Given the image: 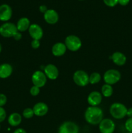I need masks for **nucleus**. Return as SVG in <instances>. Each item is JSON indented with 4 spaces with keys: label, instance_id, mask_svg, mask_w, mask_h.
Listing matches in <instances>:
<instances>
[{
    "label": "nucleus",
    "instance_id": "2eb2a0df",
    "mask_svg": "<svg viewBox=\"0 0 132 133\" xmlns=\"http://www.w3.org/2000/svg\"><path fill=\"white\" fill-rule=\"evenodd\" d=\"M32 109L34 115L37 116H43L46 115L49 110L47 105L43 102H39L35 104Z\"/></svg>",
    "mask_w": 132,
    "mask_h": 133
},
{
    "label": "nucleus",
    "instance_id": "ddd939ff",
    "mask_svg": "<svg viewBox=\"0 0 132 133\" xmlns=\"http://www.w3.org/2000/svg\"><path fill=\"white\" fill-rule=\"evenodd\" d=\"M43 18L47 23L54 25L58 22L59 15L54 9H48L43 14Z\"/></svg>",
    "mask_w": 132,
    "mask_h": 133
},
{
    "label": "nucleus",
    "instance_id": "cd10ccee",
    "mask_svg": "<svg viewBox=\"0 0 132 133\" xmlns=\"http://www.w3.org/2000/svg\"><path fill=\"white\" fill-rule=\"evenodd\" d=\"M6 117V110L3 107H0V123L5 121Z\"/></svg>",
    "mask_w": 132,
    "mask_h": 133
},
{
    "label": "nucleus",
    "instance_id": "f704fd0d",
    "mask_svg": "<svg viewBox=\"0 0 132 133\" xmlns=\"http://www.w3.org/2000/svg\"><path fill=\"white\" fill-rule=\"evenodd\" d=\"M1 51H2V45H1V43H0V53L1 52Z\"/></svg>",
    "mask_w": 132,
    "mask_h": 133
},
{
    "label": "nucleus",
    "instance_id": "0eeeda50",
    "mask_svg": "<svg viewBox=\"0 0 132 133\" xmlns=\"http://www.w3.org/2000/svg\"><path fill=\"white\" fill-rule=\"evenodd\" d=\"M99 130L101 133H113L115 129V124L109 118L103 119L99 123Z\"/></svg>",
    "mask_w": 132,
    "mask_h": 133
},
{
    "label": "nucleus",
    "instance_id": "4be33fe9",
    "mask_svg": "<svg viewBox=\"0 0 132 133\" xmlns=\"http://www.w3.org/2000/svg\"><path fill=\"white\" fill-rule=\"evenodd\" d=\"M102 77L98 72H93L89 75V83L91 84H95L101 81Z\"/></svg>",
    "mask_w": 132,
    "mask_h": 133
},
{
    "label": "nucleus",
    "instance_id": "7ed1b4c3",
    "mask_svg": "<svg viewBox=\"0 0 132 133\" xmlns=\"http://www.w3.org/2000/svg\"><path fill=\"white\" fill-rule=\"evenodd\" d=\"M105 84L113 85L117 83L121 79V74L120 71L115 69H110L104 73L103 76Z\"/></svg>",
    "mask_w": 132,
    "mask_h": 133
},
{
    "label": "nucleus",
    "instance_id": "b1692460",
    "mask_svg": "<svg viewBox=\"0 0 132 133\" xmlns=\"http://www.w3.org/2000/svg\"><path fill=\"white\" fill-rule=\"evenodd\" d=\"M106 6L109 7H114L119 3V0H103Z\"/></svg>",
    "mask_w": 132,
    "mask_h": 133
},
{
    "label": "nucleus",
    "instance_id": "bb28decb",
    "mask_svg": "<svg viewBox=\"0 0 132 133\" xmlns=\"http://www.w3.org/2000/svg\"><path fill=\"white\" fill-rule=\"evenodd\" d=\"M7 102V97L3 94H0V107H3Z\"/></svg>",
    "mask_w": 132,
    "mask_h": 133
},
{
    "label": "nucleus",
    "instance_id": "f3484780",
    "mask_svg": "<svg viewBox=\"0 0 132 133\" xmlns=\"http://www.w3.org/2000/svg\"><path fill=\"white\" fill-rule=\"evenodd\" d=\"M111 58L114 64L120 66L125 64L127 61V58L125 55L120 51H116L113 53Z\"/></svg>",
    "mask_w": 132,
    "mask_h": 133
},
{
    "label": "nucleus",
    "instance_id": "a211bd4d",
    "mask_svg": "<svg viewBox=\"0 0 132 133\" xmlns=\"http://www.w3.org/2000/svg\"><path fill=\"white\" fill-rule=\"evenodd\" d=\"M13 68L8 63H4L0 65V78L6 79L12 75Z\"/></svg>",
    "mask_w": 132,
    "mask_h": 133
},
{
    "label": "nucleus",
    "instance_id": "1a4fd4ad",
    "mask_svg": "<svg viewBox=\"0 0 132 133\" xmlns=\"http://www.w3.org/2000/svg\"><path fill=\"white\" fill-rule=\"evenodd\" d=\"M79 127L72 122H65L59 127L58 133H78Z\"/></svg>",
    "mask_w": 132,
    "mask_h": 133
},
{
    "label": "nucleus",
    "instance_id": "6e6552de",
    "mask_svg": "<svg viewBox=\"0 0 132 133\" xmlns=\"http://www.w3.org/2000/svg\"><path fill=\"white\" fill-rule=\"evenodd\" d=\"M32 82L34 86L41 88L46 84L47 77L43 71L38 70L34 72L32 75Z\"/></svg>",
    "mask_w": 132,
    "mask_h": 133
},
{
    "label": "nucleus",
    "instance_id": "f8f14e48",
    "mask_svg": "<svg viewBox=\"0 0 132 133\" xmlns=\"http://www.w3.org/2000/svg\"><path fill=\"white\" fill-rule=\"evenodd\" d=\"M44 74L46 75L47 78L50 80H55L59 75V71L55 65L53 64H49L47 65L44 68Z\"/></svg>",
    "mask_w": 132,
    "mask_h": 133
},
{
    "label": "nucleus",
    "instance_id": "423d86ee",
    "mask_svg": "<svg viewBox=\"0 0 132 133\" xmlns=\"http://www.w3.org/2000/svg\"><path fill=\"white\" fill-rule=\"evenodd\" d=\"M73 81L79 87H85L89 83V76L84 70H77L73 74Z\"/></svg>",
    "mask_w": 132,
    "mask_h": 133
},
{
    "label": "nucleus",
    "instance_id": "a878e982",
    "mask_svg": "<svg viewBox=\"0 0 132 133\" xmlns=\"http://www.w3.org/2000/svg\"><path fill=\"white\" fill-rule=\"evenodd\" d=\"M125 128L128 132H132V118H129L126 121Z\"/></svg>",
    "mask_w": 132,
    "mask_h": 133
},
{
    "label": "nucleus",
    "instance_id": "dca6fc26",
    "mask_svg": "<svg viewBox=\"0 0 132 133\" xmlns=\"http://www.w3.org/2000/svg\"><path fill=\"white\" fill-rule=\"evenodd\" d=\"M67 51L65 44L62 42H57L52 48V53L55 57L63 56Z\"/></svg>",
    "mask_w": 132,
    "mask_h": 133
},
{
    "label": "nucleus",
    "instance_id": "5701e85b",
    "mask_svg": "<svg viewBox=\"0 0 132 133\" xmlns=\"http://www.w3.org/2000/svg\"><path fill=\"white\" fill-rule=\"evenodd\" d=\"M34 115V114L33 109H31V108H27L23 112V116L26 119L32 118Z\"/></svg>",
    "mask_w": 132,
    "mask_h": 133
},
{
    "label": "nucleus",
    "instance_id": "473e14b6",
    "mask_svg": "<svg viewBox=\"0 0 132 133\" xmlns=\"http://www.w3.org/2000/svg\"><path fill=\"white\" fill-rule=\"evenodd\" d=\"M13 133H27V132H26L25 130L23 129L19 128V129H16Z\"/></svg>",
    "mask_w": 132,
    "mask_h": 133
},
{
    "label": "nucleus",
    "instance_id": "393cba45",
    "mask_svg": "<svg viewBox=\"0 0 132 133\" xmlns=\"http://www.w3.org/2000/svg\"><path fill=\"white\" fill-rule=\"evenodd\" d=\"M40 88L36 87V86L33 85L30 89V94L32 95V96H36L40 94Z\"/></svg>",
    "mask_w": 132,
    "mask_h": 133
},
{
    "label": "nucleus",
    "instance_id": "f257e3e1",
    "mask_svg": "<svg viewBox=\"0 0 132 133\" xmlns=\"http://www.w3.org/2000/svg\"><path fill=\"white\" fill-rule=\"evenodd\" d=\"M103 110L98 107H89L84 114L85 121L93 125L99 124L103 119Z\"/></svg>",
    "mask_w": 132,
    "mask_h": 133
},
{
    "label": "nucleus",
    "instance_id": "c85d7f7f",
    "mask_svg": "<svg viewBox=\"0 0 132 133\" xmlns=\"http://www.w3.org/2000/svg\"><path fill=\"white\" fill-rule=\"evenodd\" d=\"M31 46L33 49H38L40 46V42L38 40H33L31 42Z\"/></svg>",
    "mask_w": 132,
    "mask_h": 133
},
{
    "label": "nucleus",
    "instance_id": "c9c22d12",
    "mask_svg": "<svg viewBox=\"0 0 132 133\" xmlns=\"http://www.w3.org/2000/svg\"><path fill=\"white\" fill-rule=\"evenodd\" d=\"M128 133H132V132H128Z\"/></svg>",
    "mask_w": 132,
    "mask_h": 133
},
{
    "label": "nucleus",
    "instance_id": "6ab92c4d",
    "mask_svg": "<svg viewBox=\"0 0 132 133\" xmlns=\"http://www.w3.org/2000/svg\"><path fill=\"white\" fill-rule=\"evenodd\" d=\"M30 25H31V22H30L29 19L28 18H26V17L21 18L18 21L16 24L17 29L20 32H24V31L28 30Z\"/></svg>",
    "mask_w": 132,
    "mask_h": 133
},
{
    "label": "nucleus",
    "instance_id": "e433bc0d",
    "mask_svg": "<svg viewBox=\"0 0 132 133\" xmlns=\"http://www.w3.org/2000/svg\"><path fill=\"white\" fill-rule=\"evenodd\" d=\"M78 1H84V0H78Z\"/></svg>",
    "mask_w": 132,
    "mask_h": 133
},
{
    "label": "nucleus",
    "instance_id": "c756f323",
    "mask_svg": "<svg viewBox=\"0 0 132 133\" xmlns=\"http://www.w3.org/2000/svg\"><path fill=\"white\" fill-rule=\"evenodd\" d=\"M130 2V0H119V4L122 6H126Z\"/></svg>",
    "mask_w": 132,
    "mask_h": 133
},
{
    "label": "nucleus",
    "instance_id": "412c9836",
    "mask_svg": "<svg viewBox=\"0 0 132 133\" xmlns=\"http://www.w3.org/2000/svg\"><path fill=\"white\" fill-rule=\"evenodd\" d=\"M113 93V89L112 86L110 84H104L101 88V94L105 97H111Z\"/></svg>",
    "mask_w": 132,
    "mask_h": 133
},
{
    "label": "nucleus",
    "instance_id": "7c9ffc66",
    "mask_svg": "<svg viewBox=\"0 0 132 133\" xmlns=\"http://www.w3.org/2000/svg\"><path fill=\"white\" fill-rule=\"evenodd\" d=\"M13 38H14L16 40H21V39L22 35H21V34L20 32L18 31V32H17L16 33L15 35H14Z\"/></svg>",
    "mask_w": 132,
    "mask_h": 133
},
{
    "label": "nucleus",
    "instance_id": "9d476101",
    "mask_svg": "<svg viewBox=\"0 0 132 133\" xmlns=\"http://www.w3.org/2000/svg\"><path fill=\"white\" fill-rule=\"evenodd\" d=\"M28 31L30 36L33 40H40L43 35V31L42 28L41 27V26L36 23L31 24Z\"/></svg>",
    "mask_w": 132,
    "mask_h": 133
},
{
    "label": "nucleus",
    "instance_id": "4c0bfd02",
    "mask_svg": "<svg viewBox=\"0 0 132 133\" xmlns=\"http://www.w3.org/2000/svg\"><path fill=\"white\" fill-rule=\"evenodd\" d=\"M0 129H1V125H0Z\"/></svg>",
    "mask_w": 132,
    "mask_h": 133
},
{
    "label": "nucleus",
    "instance_id": "f03ea898",
    "mask_svg": "<svg viewBox=\"0 0 132 133\" xmlns=\"http://www.w3.org/2000/svg\"><path fill=\"white\" fill-rule=\"evenodd\" d=\"M127 110L128 108L120 103H114L109 108V112L111 116L117 119H122L126 116Z\"/></svg>",
    "mask_w": 132,
    "mask_h": 133
},
{
    "label": "nucleus",
    "instance_id": "aec40b11",
    "mask_svg": "<svg viewBox=\"0 0 132 133\" xmlns=\"http://www.w3.org/2000/svg\"><path fill=\"white\" fill-rule=\"evenodd\" d=\"M21 116L18 112L12 113L8 118V122L9 125L12 127H17L21 123Z\"/></svg>",
    "mask_w": 132,
    "mask_h": 133
},
{
    "label": "nucleus",
    "instance_id": "72a5a7b5",
    "mask_svg": "<svg viewBox=\"0 0 132 133\" xmlns=\"http://www.w3.org/2000/svg\"><path fill=\"white\" fill-rule=\"evenodd\" d=\"M126 116H128V118H132V107L128 109Z\"/></svg>",
    "mask_w": 132,
    "mask_h": 133
},
{
    "label": "nucleus",
    "instance_id": "39448f33",
    "mask_svg": "<svg viewBox=\"0 0 132 133\" xmlns=\"http://www.w3.org/2000/svg\"><path fill=\"white\" fill-rule=\"evenodd\" d=\"M18 31L16 25L11 22H5L0 26V35L3 37H13Z\"/></svg>",
    "mask_w": 132,
    "mask_h": 133
},
{
    "label": "nucleus",
    "instance_id": "4468645a",
    "mask_svg": "<svg viewBox=\"0 0 132 133\" xmlns=\"http://www.w3.org/2000/svg\"><path fill=\"white\" fill-rule=\"evenodd\" d=\"M102 101V95L97 91H93L87 97V103L90 106L98 107Z\"/></svg>",
    "mask_w": 132,
    "mask_h": 133
},
{
    "label": "nucleus",
    "instance_id": "2f4dec72",
    "mask_svg": "<svg viewBox=\"0 0 132 133\" xmlns=\"http://www.w3.org/2000/svg\"><path fill=\"white\" fill-rule=\"evenodd\" d=\"M39 10H40V11L41 12L43 13L44 14V13H45L48 9H47V6H45V5H42L40 6V7H39Z\"/></svg>",
    "mask_w": 132,
    "mask_h": 133
},
{
    "label": "nucleus",
    "instance_id": "20e7f679",
    "mask_svg": "<svg viewBox=\"0 0 132 133\" xmlns=\"http://www.w3.org/2000/svg\"><path fill=\"white\" fill-rule=\"evenodd\" d=\"M65 44L67 49L71 51H77L82 47V43L79 37L76 35H69L65 40Z\"/></svg>",
    "mask_w": 132,
    "mask_h": 133
},
{
    "label": "nucleus",
    "instance_id": "9b49d317",
    "mask_svg": "<svg viewBox=\"0 0 132 133\" xmlns=\"http://www.w3.org/2000/svg\"><path fill=\"white\" fill-rule=\"evenodd\" d=\"M12 16V10L10 6L7 4L0 5V21L7 22Z\"/></svg>",
    "mask_w": 132,
    "mask_h": 133
}]
</instances>
